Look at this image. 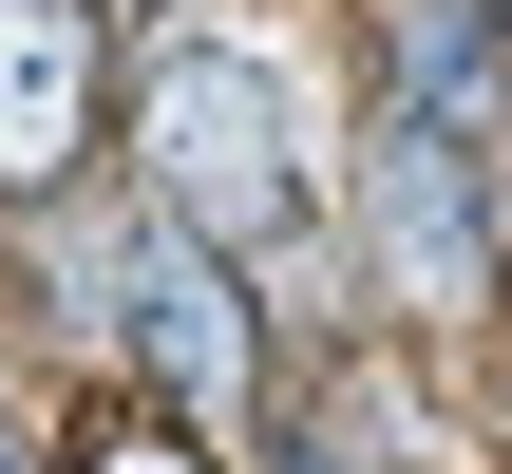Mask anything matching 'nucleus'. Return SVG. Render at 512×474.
<instances>
[{"instance_id":"nucleus-1","label":"nucleus","mask_w":512,"mask_h":474,"mask_svg":"<svg viewBox=\"0 0 512 474\" xmlns=\"http://www.w3.org/2000/svg\"><path fill=\"white\" fill-rule=\"evenodd\" d=\"M133 133H152V209L209 228V247H266V228L304 209V114H285L266 57H171Z\"/></svg>"},{"instance_id":"nucleus-2","label":"nucleus","mask_w":512,"mask_h":474,"mask_svg":"<svg viewBox=\"0 0 512 474\" xmlns=\"http://www.w3.org/2000/svg\"><path fill=\"white\" fill-rule=\"evenodd\" d=\"M76 285L95 304H133V342H152V380L171 399H247V304H228V266H209V228H76Z\"/></svg>"},{"instance_id":"nucleus-3","label":"nucleus","mask_w":512,"mask_h":474,"mask_svg":"<svg viewBox=\"0 0 512 474\" xmlns=\"http://www.w3.org/2000/svg\"><path fill=\"white\" fill-rule=\"evenodd\" d=\"M361 228H380V266H399V304H475V285H494L475 152H456L437 114H380V133H361Z\"/></svg>"},{"instance_id":"nucleus-4","label":"nucleus","mask_w":512,"mask_h":474,"mask_svg":"<svg viewBox=\"0 0 512 474\" xmlns=\"http://www.w3.org/2000/svg\"><path fill=\"white\" fill-rule=\"evenodd\" d=\"M95 133V0H0V190H57Z\"/></svg>"},{"instance_id":"nucleus-5","label":"nucleus","mask_w":512,"mask_h":474,"mask_svg":"<svg viewBox=\"0 0 512 474\" xmlns=\"http://www.w3.org/2000/svg\"><path fill=\"white\" fill-rule=\"evenodd\" d=\"M76 474H209V456H190V437H152V418H133V437H95V456H76Z\"/></svg>"},{"instance_id":"nucleus-6","label":"nucleus","mask_w":512,"mask_h":474,"mask_svg":"<svg viewBox=\"0 0 512 474\" xmlns=\"http://www.w3.org/2000/svg\"><path fill=\"white\" fill-rule=\"evenodd\" d=\"M0 474H38V456H19V437H0Z\"/></svg>"}]
</instances>
